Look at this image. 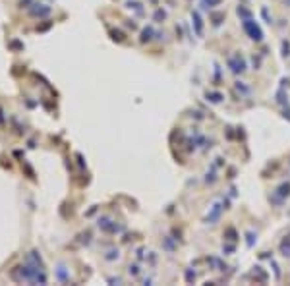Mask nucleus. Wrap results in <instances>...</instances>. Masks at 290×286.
Segmentation results:
<instances>
[{
	"mask_svg": "<svg viewBox=\"0 0 290 286\" xmlns=\"http://www.w3.org/2000/svg\"><path fill=\"white\" fill-rule=\"evenodd\" d=\"M246 29L251 33V39H255V41H259V39H261V31H259V27H257V25L253 27V25L250 23V21H248V23H246Z\"/></svg>",
	"mask_w": 290,
	"mask_h": 286,
	"instance_id": "obj_1",
	"label": "nucleus"
}]
</instances>
